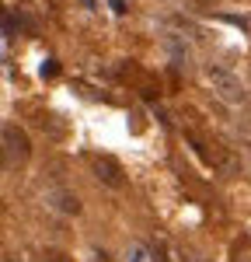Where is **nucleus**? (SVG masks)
I'll list each match as a JSON object with an SVG mask.
<instances>
[{"label":"nucleus","mask_w":251,"mask_h":262,"mask_svg":"<svg viewBox=\"0 0 251 262\" xmlns=\"http://www.w3.org/2000/svg\"><path fill=\"white\" fill-rule=\"evenodd\" d=\"M42 262H70V259H66L63 252H45V255H42Z\"/></svg>","instance_id":"obj_6"},{"label":"nucleus","mask_w":251,"mask_h":262,"mask_svg":"<svg viewBox=\"0 0 251 262\" xmlns=\"http://www.w3.org/2000/svg\"><path fill=\"white\" fill-rule=\"evenodd\" d=\"M206 81L213 84V91H216L223 101H230V105H241V101H244V88H241V81H237L230 70H223V67H213V63H209L206 67Z\"/></svg>","instance_id":"obj_1"},{"label":"nucleus","mask_w":251,"mask_h":262,"mask_svg":"<svg viewBox=\"0 0 251 262\" xmlns=\"http://www.w3.org/2000/svg\"><path fill=\"white\" fill-rule=\"evenodd\" d=\"M129 255H133V259H129V262H143V252H140V248H133Z\"/></svg>","instance_id":"obj_8"},{"label":"nucleus","mask_w":251,"mask_h":262,"mask_svg":"<svg viewBox=\"0 0 251 262\" xmlns=\"http://www.w3.org/2000/svg\"><path fill=\"white\" fill-rule=\"evenodd\" d=\"M39 129L45 137H53V140H63V137H66V126H63L60 116H53V112H39Z\"/></svg>","instance_id":"obj_4"},{"label":"nucleus","mask_w":251,"mask_h":262,"mask_svg":"<svg viewBox=\"0 0 251 262\" xmlns=\"http://www.w3.org/2000/svg\"><path fill=\"white\" fill-rule=\"evenodd\" d=\"M81 4H84V7H94V0H81Z\"/></svg>","instance_id":"obj_10"},{"label":"nucleus","mask_w":251,"mask_h":262,"mask_svg":"<svg viewBox=\"0 0 251 262\" xmlns=\"http://www.w3.org/2000/svg\"><path fill=\"white\" fill-rule=\"evenodd\" d=\"M49 203H53L60 213H73V217L81 213V200H77L73 192H49Z\"/></svg>","instance_id":"obj_5"},{"label":"nucleus","mask_w":251,"mask_h":262,"mask_svg":"<svg viewBox=\"0 0 251 262\" xmlns=\"http://www.w3.org/2000/svg\"><path fill=\"white\" fill-rule=\"evenodd\" d=\"M4 150H7V164L28 161V154H32L28 133H24L21 126H14V122H7V126H4Z\"/></svg>","instance_id":"obj_3"},{"label":"nucleus","mask_w":251,"mask_h":262,"mask_svg":"<svg viewBox=\"0 0 251 262\" xmlns=\"http://www.w3.org/2000/svg\"><path fill=\"white\" fill-rule=\"evenodd\" d=\"M91 168H94V179L108 185V189H122L126 185V171L122 164L115 161V158H108V154H94L91 158Z\"/></svg>","instance_id":"obj_2"},{"label":"nucleus","mask_w":251,"mask_h":262,"mask_svg":"<svg viewBox=\"0 0 251 262\" xmlns=\"http://www.w3.org/2000/svg\"><path fill=\"white\" fill-rule=\"evenodd\" d=\"M42 77H56V63H53V60L42 63Z\"/></svg>","instance_id":"obj_7"},{"label":"nucleus","mask_w":251,"mask_h":262,"mask_svg":"<svg viewBox=\"0 0 251 262\" xmlns=\"http://www.w3.org/2000/svg\"><path fill=\"white\" fill-rule=\"evenodd\" d=\"M94 259H98V262H108V255H105V252H98V255H94Z\"/></svg>","instance_id":"obj_9"},{"label":"nucleus","mask_w":251,"mask_h":262,"mask_svg":"<svg viewBox=\"0 0 251 262\" xmlns=\"http://www.w3.org/2000/svg\"><path fill=\"white\" fill-rule=\"evenodd\" d=\"M237 262H248V259H237Z\"/></svg>","instance_id":"obj_12"},{"label":"nucleus","mask_w":251,"mask_h":262,"mask_svg":"<svg viewBox=\"0 0 251 262\" xmlns=\"http://www.w3.org/2000/svg\"><path fill=\"white\" fill-rule=\"evenodd\" d=\"M4 262H18V259H14V255H4Z\"/></svg>","instance_id":"obj_11"}]
</instances>
